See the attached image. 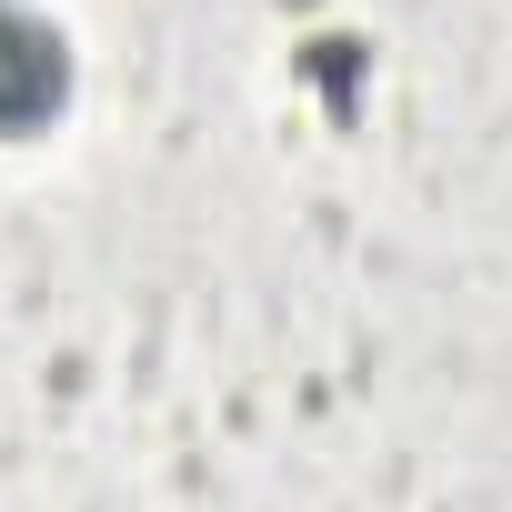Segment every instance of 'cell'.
Wrapping results in <instances>:
<instances>
[{
    "instance_id": "1",
    "label": "cell",
    "mask_w": 512,
    "mask_h": 512,
    "mask_svg": "<svg viewBox=\"0 0 512 512\" xmlns=\"http://www.w3.org/2000/svg\"><path fill=\"white\" fill-rule=\"evenodd\" d=\"M71 101V41L51 21H31L21 0H0V141L51 131Z\"/></svg>"
}]
</instances>
